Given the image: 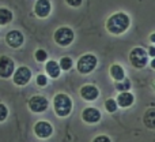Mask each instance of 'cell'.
<instances>
[{
    "instance_id": "cell-1",
    "label": "cell",
    "mask_w": 155,
    "mask_h": 142,
    "mask_svg": "<svg viewBox=\"0 0 155 142\" xmlns=\"http://www.w3.org/2000/svg\"><path fill=\"white\" fill-rule=\"evenodd\" d=\"M129 25H131V18L125 12H116L107 18L106 30L110 34L120 36L128 30Z\"/></svg>"
},
{
    "instance_id": "cell-2",
    "label": "cell",
    "mask_w": 155,
    "mask_h": 142,
    "mask_svg": "<svg viewBox=\"0 0 155 142\" xmlns=\"http://www.w3.org/2000/svg\"><path fill=\"white\" fill-rule=\"evenodd\" d=\"M53 108L54 112L60 118H65L71 113L72 111V100L70 96H67L65 93H59L54 96L53 99Z\"/></svg>"
},
{
    "instance_id": "cell-3",
    "label": "cell",
    "mask_w": 155,
    "mask_h": 142,
    "mask_svg": "<svg viewBox=\"0 0 155 142\" xmlns=\"http://www.w3.org/2000/svg\"><path fill=\"white\" fill-rule=\"evenodd\" d=\"M54 41H56L57 45L60 47H68L72 44L74 38H75V33L71 27L68 26H61L54 32V36H53Z\"/></svg>"
},
{
    "instance_id": "cell-4",
    "label": "cell",
    "mask_w": 155,
    "mask_h": 142,
    "mask_svg": "<svg viewBox=\"0 0 155 142\" xmlns=\"http://www.w3.org/2000/svg\"><path fill=\"white\" fill-rule=\"evenodd\" d=\"M129 62L135 68H143L147 66L148 63V54L140 47L134 48L129 52Z\"/></svg>"
},
{
    "instance_id": "cell-5",
    "label": "cell",
    "mask_w": 155,
    "mask_h": 142,
    "mask_svg": "<svg viewBox=\"0 0 155 142\" xmlns=\"http://www.w3.org/2000/svg\"><path fill=\"white\" fill-rule=\"evenodd\" d=\"M97 63L98 60L93 54H86L78 60V71L83 75H87L94 71V68L97 67Z\"/></svg>"
},
{
    "instance_id": "cell-6",
    "label": "cell",
    "mask_w": 155,
    "mask_h": 142,
    "mask_svg": "<svg viewBox=\"0 0 155 142\" xmlns=\"http://www.w3.org/2000/svg\"><path fill=\"white\" fill-rule=\"evenodd\" d=\"M30 79H31V71H30L27 67H25V66L19 67L12 75V81L16 86L27 85V83L30 82Z\"/></svg>"
},
{
    "instance_id": "cell-7",
    "label": "cell",
    "mask_w": 155,
    "mask_h": 142,
    "mask_svg": "<svg viewBox=\"0 0 155 142\" xmlns=\"http://www.w3.org/2000/svg\"><path fill=\"white\" fill-rule=\"evenodd\" d=\"M15 70V63L11 57L5 56H0V78H10L14 74Z\"/></svg>"
},
{
    "instance_id": "cell-8",
    "label": "cell",
    "mask_w": 155,
    "mask_h": 142,
    "mask_svg": "<svg viewBox=\"0 0 155 142\" xmlns=\"http://www.w3.org/2000/svg\"><path fill=\"white\" fill-rule=\"evenodd\" d=\"M49 107V101L44 96H33L29 100V108L30 111L35 113H41L44 111H46V108Z\"/></svg>"
},
{
    "instance_id": "cell-9",
    "label": "cell",
    "mask_w": 155,
    "mask_h": 142,
    "mask_svg": "<svg viewBox=\"0 0 155 142\" xmlns=\"http://www.w3.org/2000/svg\"><path fill=\"white\" fill-rule=\"evenodd\" d=\"M34 133L38 138L45 140V138H49L52 134H53V127H52V124L48 123V122L41 120V122H37V123H35Z\"/></svg>"
},
{
    "instance_id": "cell-10",
    "label": "cell",
    "mask_w": 155,
    "mask_h": 142,
    "mask_svg": "<svg viewBox=\"0 0 155 142\" xmlns=\"http://www.w3.org/2000/svg\"><path fill=\"white\" fill-rule=\"evenodd\" d=\"M23 41H25V37H23V34H22V32H19V30H10V32L7 33V36H5V43H7V45L14 49L22 47Z\"/></svg>"
},
{
    "instance_id": "cell-11",
    "label": "cell",
    "mask_w": 155,
    "mask_h": 142,
    "mask_svg": "<svg viewBox=\"0 0 155 142\" xmlns=\"http://www.w3.org/2000/svg\"><path fill=\"white\" fill-rule=\"evenodd\" d=\"M52 11L51 0H37L34 4V14L38 18H48Z\"/></svg>"
},
{
    "instance_id": "cell-12",
    "label": "cell",
    "mask_w": 155,
    "mask_h": 142,
    "mask_svg": "<svg viewBox=\"0 0 155 142\" xmlns=\"http://www.w3.org/2000/svg\"><path fill=\"white\" fill-rule=\"evenodd\" d=\"M82 119L88 124L98 123L99 119H101V112H99L97 108H94V107L84 108L83 112H82Z\"/></svg>"
},
{
    "instance_id": "cell-13",
    "label": "cell",
    "mask_w": 155,
    "mask_h": 142,
    "mask_svg": "<svg viewBox=\"0 0 155 142\" xmlns=\"http://www.w3.org/2000/svg\"><path fill=\"white\" fill-rule=\"evenodd\" d=\"M80 96H82V99L86 100V101H94V100H97V97L99 96V90H98V88L94 85H84L80 89Z\"/></svg>"
},
{
    "instance_id": "cell-14",
    "label": "cell",
    "mask_w": 155,
    "mask_h": 142,
    "mask_svg": "<svg viewBox=\"0 0 155 142\" xmlns=\"http://www.w3.org/2000/svg\"><path fill=\"white\" fill-rule=\"evenodd\" d=\"M116 101H117L118 107L128 108V107H131V105L134 104L135 97H134V94L129 93V92H123V93L118 94V97H117V100H116Z\"/></svg>"
},
{
    "instance_id": "cell-15",
    "label": "cell",
    "mask_w": 155,
    "mask_h": 142,
    "mask_svg": "<svg viewBox=\"0 0 155 142\" xmlns=\"http://www.w3.org/2000/svg\"><path fill=\"white\" fill-rule=\"evenodd\" d=\"M45 70H46V74H48L51 78H59L60 72H61V68H60L59 63L54 62V60H49V62H46Z\"/></svg>"
},
{
    "instance_id": "cell-16",
    "label": "cell",
    "mask_w": 155,
    "mask_h": 142,
    "mask_svg": "<svg viewBox=\"0 0 155 142\" xmlns=\"http://www.w3.org/2000/svg\"><path fill=\"white\" fill-rule=\"evenodd\" d=\"M143 123L147 129H155V108H150V109L146 111L144 116H143Z\"/></svg>"
},
{
    "instance_id": "cell-17",
    "label": "cell",
    "mask_w": 155,
    "mask_h": 142,
    "mask_svg": "<svg viewBox=\"0 0 155 142\" xmlns=\"http://www.w3.org/2000/svg\"><path fill=\"white\" fill-rule=\"evenodd\" d=\"M110 75L116 82H121L123 79H125V71L120 64H113L110 67Z\"/></svg>"
},
{
    "instance_id": "cell-18",
    "label": "cell",
    "mask_w": 155,
    "mask_h": 142,
    "mask_svg": "<svg viewBox=\"0 0 155 142\" xmlns=\"http://www.w3.org/2000/svg\"><path fill=\"white\" fill-rule=\"evenodd\" d=\"M14 15L8 8L5 7H0V26H5L8 25L11 21H12Z\"/></svg>"
},
{
    "instance_id": "cell-19",
    "label": "cell",
    "mask_w": 155,
    "mask_h": 142,
    "mask_svg": "<svg viewBox=\"0 0 155 142\" xmlns=\"http://www.w3.org/2000/svg\"><path fill=\"white\" fill-rule=\"evenodd\" d=\"M116 89L120 90V93L128 92V89H131V81H129L128 78H125V79H123L121 82H116Z\"/></svg>"
},
{
    "instance_id": "cell-20",
    "label": "cell",
    "mask_w": 155,
    "mask_h": 142,
    "mask_svg": "<svg viewBox=\"0 0 155 142\" xmlns=\"http://www.w3.org/2000/svg\"><path fill=\"white\" fill-rule=\"evenodd\" d=\"M59 66H60V68H61V70H65V71L71 70V67H72V59H71L70 56L61 57V60H60Z\"/></svg>"
},
{
    "instance_id": "cell-21",
    "label": "cell",
    "mask_w": 155,
    "mask_h": 142,
    "mask_svg": "<svg viewBox=\"0 0 155 142\" xmlns=\"http://www.w3.org/2000/svg\"><path fill=\"white\" fill-rule=\"evenodd\" d=\"M117 101L116 100H113V99H107L106 101H105V108H106V111L107 112H110V113H113V112H116L117 111Z\"/></svg>"
},
{
    "instance_id": "cell-22",
    "label": "cell",
    "mask_w": 155,
    "mask_h": 142,
    "mask_svg": "<svg viewBox=\"0 0 155 142\" xmlns=\"http://www.w3.org/2000/svg\"><path fill=\"white\" fill-rule=\"evenodd\" d=\"M34 57H35V60H37V62L44 63L46 59H48V54H46L44 49H37V51H35V54H34Z\"/></svg>"
},
{
    "instance_id": "cell-23",
    "label": "cell",
    "mask_w": 155,
    "mask_h": 142,
    "mask_svg": "<svg viewBox=\"0 0 155 142\" xmlns=\"http://www.w3.org/2000/svg\"><path fill=\"white\" fill-rule=\"evenodd\" d=\"M8 116V108L3 102H0V122H4Z\"/></svg>"
},
{
    "instance_id": "cell-24",
    "label": "cell",
    "mask_w": 155,
    "mask_h": 142,
    "mask_svg": "<svg viewBox=\"0 0 155 142\" xmlns=\"http://www.w3.org/2000/svg\"><path fill=\"white\" fill-rule=\"evenodd\" d=\"M35 82H37L38 86H46L48 78H46L45 74H40V75H37V78H35Z\"/></svg>"
},
{
    "instance_id": "cell-25",
    "label": "cell",
    "mask_w": 155,
    "mask_h": 142,
    "mask_svg": "<svg viewBox=\"0 0 155 142\" xmlns=\"http://www.w3.org/2000/svg\"><path fill=\"white\" fill-rule=\"evenodd\" d=\"M65 3H67L70 7H74V8H78L82 5L83 0H65Z\"/></svg>"
},
{
    "instance_id": "cell-26",
    "label": "cell",
    "mask_w": 155,
    "mask_h": 142,
    "mask_svg": "<svg viewBox=\"0 0 155 142\" xmlns=\"http://www.w3.org/2000/svg\"><path fill=\"white\" fill-rule=\"evenodd\" d=\"M93 142H110V138L107 135H98L94 138Z\"/></svg>"
},
{
    "instance_id": "cell-27",
    "label": "cell",
    "mask_w": 155,
    "mask_h": 142,
    "mask_svg": "<svg viewBox=\"0 0 155 142\" xmlns=\"http://www.w3.org/2000/svg\"><path fill=\"white\" fill-rule=\"evenodd\" d=\"M147 54H148V56H153V59H154V57H155V47L154 45H151L150 48H148Z\"/></svg>"
},
{
    "instance_id": "cell-28",
    "label": "cell",
    "mask_w": 155,
    "mask_h": 142,
    "mask_svg": "<svg viewBox=\"0 0 155 142\" xmlns=\"http://www.w3.org/2000/svg\"><path fill=\"white\" fill-rule=\"evenodd\" d=\"M150 41H151L153 44H155V33H153V34L150 36Z\"/></svg>"
},
{
    "instance_id": "cell-29",
    "label": "cell",
    "mask_w": 155,
    "mask_h": 142,
    "mask_svg": "<svg viewBox=\"0 0 155 142\" xmlns=\"http://www.w3.org/2000/svg\"><path fill=\"white\" fill-rule=\"evenodd\" d=\"M151 67H153L154 70H155V57H154L153 60H151Z\"/></svg>"
}]
</instances>
